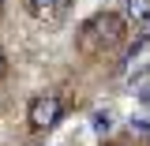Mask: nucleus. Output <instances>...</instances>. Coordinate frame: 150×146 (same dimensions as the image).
<instances>
[{
	"mask_svg": "<svg viewBox=\"0 0 150 146\" xmlns=\"http://www.w3.org/2000/svg\"><path fill=\"white\" fill-rule=\"evenodd\" d=\"M4 71H8V60H4V53H0V75H4Z\"/></svg>",
	"mask_w": 150,
	"mask_h": 146,
	"instance_id": "6",
	"label": "nucleus"
},
{
	"mask_svg": "<svg viewBox=\"0 0 150 146\" xmlns=\"http://www.w3.org/2000/svg\"><path fill=\"white\" fill-rule=\"evenodd\" d=\"M105 146H120V142H105Z\"/></svg>",
	"mask_w": 150,
	"mask_h": 146,
	"instance_id": "7",
	"label": "nucleus"
},
{
	"mask_svg": "<svg viewBox=\"0 0 150 146\" xmlns=\"http://www.w3.org/2000/svg\"><path fill=\"white\" fill-rule=\"evenodd\" d=\"M109 128H112V112H109V109H98V112H94V131L105 135Z\"/></svg>",
	"mask_w": 150,
	"mask_h": 146,
	"instance_id": "5",
	"label": "nucleus"
},
{
	"mask_svg": "<svg viewBox=\"0 0 150 146\" xmlns=\"http://www.w3.org/2000/svg\"><path fill=\"white\" fill-rule=\"evenodd\" d=\"M60 116H64V101L56 97V94H41L30 101V128L34 131H49L53 124H60Z\"/></svg>",
	"mask_w": 150,
	"mask_h": 146,
	"instance_id": "2",
	"label": "nucleus"
},
{
	"mask_svg": "<svg viewBox=\"0 0 150 146\" xmlns=\"http://www.w3.org/2000/svg\"><path fill=\"white\" fill-rule=\"evenodd\" d=\"M26 11L34 19H53L60 11V0H26Z\"/></svg>",
	"mask_w": 150,
	"mask_h": 146,
	"instance_id": "4",
	"label": "nucleus"
},
{
	"mask_svg": "<svg viewBox=\"0 0 150 146\" xmlns=\"http://www.w3.org/2000/svg\"><path fill=\"white\" fill-rule=\"evenodd\" d=\"M79 49L83 53H105V49H112V45H120L124 41V15H112V11H105V15H94L83 23V30H79Z\"/></svg>",
	"mask_w": 150,
	"mask_h": 146,
	"instance_id": "1",
	"label": "nucleus"
},
{
	"mask_svg": "<svg viewBox=\"0 0 150 146\" xmlns=\"http://www.w3.org/2000/svg\"><path fill=\"white\" fill-rule=\"evenodd\" d=\"M124 19L128 23H150V0H124Z\"/></svg>",
	"mask_w": 150,
	"mask_h": 146,
	"instance_id": "3",
	"label": "nucleus"
}]
</instances>
